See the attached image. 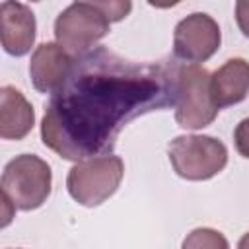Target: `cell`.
Instances as JSON below:
<instances>
[{"mask_svg": "<svg viewBox=\"0 0 249 249\" xmlns=\"http://www.w3.org/2000/svg\"><path fill=\"white\" fill-rule=\"evenodd\" d=\"M235 21L245 37H249V0H239L235 4Z\"/></svg>", "mask_w": 249, "mask_h": 249, "instance_id": "9a60e30c", "label": "cell"}, {"mask_svg": "<svg viewBox=\"0 0 249 249\" xmlns=\"http://www.w3.org/2000/svg\"><path fill=\"white\" fill-rule=\"evenodd\" d=\"M181 249H230L226 235L212 228H196L181 243Z\"/></svg>", "mask_w": 249, "mask_h": 249, "instance_id": "7c38bea8", "label": "cell"}, {"mask_svg": "<svg viewBox=\"0 0 249 249\" xmlns=\"http://www.w3.org/2000/svg\"><path fill=\"white\" fill-rule=\"evenodd\" d=\"M222 43V33L216 19L204 12H195L175 25L173 54L191 64L208 60Z\"/></svg>", "mask_w": 249, "mask_h": 249, "instance_id": "52a82bcc", "label": "cell"}, {"mask_svg": "<svg viewBox=\"0 0 249 249\" xmlns=\"http://www.w3.org/2000/svg\"><path fill=\"white\" fill-rule=\"evenodd\" d=\"M173 171L187 181H206L228 163V148L222 140L206 134H183L167 148Z\"/></svg>", "mask_w": 249, "mask_h": 249, "instance_id": "5b68a950", "label": "cell"}, {"mask_svg": "<svg viewBox=\"0 0 249 249\" xmlns=\"http://www.w3.org/2000/svg\"><path fill=\"white\" fill-rule=\"evenodd\" d=\"M76 58L58 43H41L29 60L31 84L41 93H54L70 76Z\"/></svg>", "mask_w": 249, "mask_h": 249, "instance_id": "ba28073f", "label": "cell"}, {"mask_svg": "<svg viewBox=\"0 0 249 249\" xmlns=\"http://www.w3.org/2000/svg\"><path fill=\"white\" fill-rule=\"evenodd\" d=\"M124 175L119 156L105 154L74 163L66 177L68 195L82 206H99L115 195Z\"/></svg>", "mask_w": 249, "mask_h": 249, "instance_id": "277c9868", "label": "cell"}, {"mask_svg": "<svg viewBox=\"0 0 249 249\" xmlns=\"http://www.w3.org/2000/svg\"><path fill=\"white\" fill-rule=\"evenodd\" d=\"M237 249H249V231L241 235V239L237 243Z\"/></svg>", "mask_w": 249, "mask_h": 249, "instance_id": "2e32d148", "label": "cell"}, {"mask_svg": "<svg viewBox=\"0 0 249 249\" xmlns=\"http://www.w3.org/2000/svg\"><path fill=\"white\" fill-rule=\"evenodd\" d=\"M175 121L179 126L198 130L214 123L218 107L210 93V72L198 64L177 68L175 76Z\"/></svg>", "mask_w": 249, "mask_h": 249, "instance_id": "3957f363", "label": "cell"}, {"mask_svg": "<svg viewBox=\"0 0 249 249\" xmlns=\"http://www.w3.org/2000/svg\"><path fill=\"white\" fill-rule=\"evenodd\" d=\"M35 124V111L25 95L14 86L0 89V136L4 140L25 138Z\"/></svg>", "mask_w": 249, "mask_h": 249, "instance_id": "8fae6325", "label": "cell"}, {"mask_svg": "<svg viewBox=\"0 0 249 249\" xmlns=\"http://www.w3.org/2000/svg\"><path fill=\"white\" fill-rule=\"evenodd\" d=\"M109 18L97 2H72L54 19V37L72 56L86 54L109 33Z\"/></svg>", "mask_w": 249, "mask_h": 249, "instance_id": "8992f818", "label": "cell"}, {"mask_svg": "<svg viewBox=\"0 0 249 249\" xmlns=\"http://www.w3.org/2000/svg\"><path fill=\"white\" fill-rule=\"evenodd\" d=\"M210 93L218 109L241 103L249 93V62L239 56L226 60L210 74Z\"/></svg>", "mask_w": 249, "mask_h": 249, "instance_id": "30bf717a", "label": "cell"}, {"mask_svg": "<svg viewBox=\"0 0 249 249\" xmlns=\"http://www.w3.org/2000/svg\"><path fill=\"white\" fill-rule=\"evenodd\" d=\"M233 142H235V150L239 152V156L249 158V117L237 123L233 130Z\"/></svg>", "mask_w": 249, "mask_h": 249, "instance_id": "4fadbf2b", "label": "cell"}, {"mask_svg": "<svg viewBox=\"0 0 249 249\" xmlns=\"http://www.w3.org/2000/svg\"><path fill=\"white\" fill-rule=\"evenodd\" d=\"M97 6H99L101 12L109 18L111 23L123 19V18L130 12V8H132L130 2H107V0H105V2H97Z\"/></svg>", "mask_w": 249, "mask_h": 249, "instance_id": "5bb4252c", "label": "cell"}, {"mask_svg": "<svg viewBox=\"0 0 249 249\" xmlns=\"http://www.w3.org/2000/svg\"><path fill=\"white\" fill-rule=\"evenodd\" d=\"M175 76L169 62H134L103 47L86 53L51 95L41 140L76 163L105 156L132 119L175 103Z\"/></svg>", "mask_w": 249, "mask_h": 249, "instance_id": "6da1fadb", "label": "cell"}, {"mask_svg": "<svg viewBox=\"0 0 249 249\" xmlns=\"http://www.w3.org/2000/svg\"><path fill=\"white\" fill-rule=\"evenodd\" d=\"M53 173L45 160L35 154H19L10 160L2 171V195L14 208L29 212L39 208L51 195Z\"/></svg>", "mask_w": 249, "mask_h": 249, "instance_id": "7a4b0ae2", "label": "cell"}, {"mask_svg": "<svg viewBox=\"0 0 249 249\" xmlns=\"http://www.w3.org/2000/svg\"><path fill=\"white\" fill-rule=\"evenodd\" d=\"M35 16L27 4L12 0L0 4V41L8 54H27L35 43Z\"/></svg>", "mask_w": 249, "mask_h": 249, "instance_id": "9c48e42d", "label": "cell"}]
</instances>
